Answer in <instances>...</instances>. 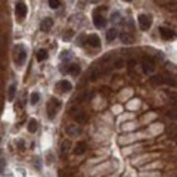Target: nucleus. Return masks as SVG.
Returning a JSON list of instances; mask_svg holds the SVG:
<instances>
[{
  "label": "nucleus",
  "mask_w": 177,
  "mask_h": 177,
  "mask_svg": "<svg viewBox=\"0 0 177 177\" xmlns=\"http://www.w3.org/2000/svg\"><path fill=\"white\" fill-rule=\"evenodd\" d=\"M14 59L18 67L24 65V62L27 59V50H25V47L22 44H16L14 47Z\"/></svg>",
  "instance_id": "obj_1"
},
{
  "label": "nucleus",
  "mask_w": 177,
  "mask_h": 177,
  "mask_svg": "<svg viewBox=\"0 0 177 177\" xmlns=\"http://www.w3.org/2000/svg\"><path fill=\"white\" fill-rule=\"evenodd\" d=\"M61 108V102L53 97V99H50V102L47 103V117L50 120H53L55 117H56V112H58V109Z\"/></svg>",
  "instance_id": "obj_2"
},
{
  "label": "nucleus",
  "mask_w": 177,
  "mask_h": 177,
  "mask_svg": "<svg viewBox=\"0 0 177 177\" xmlns=\"http://www.w3.org/2000/svg\"><path fill=\"white\" fill-rule=\"evenodd\" d=\"M142 68L145 74H152L155 71V61L150 56H145L142 59Z\"/></svg>",
  "instance_id": "obj_3"
},
{
  "label": "nucleus",
  "mask_w": 177,
  "mask_h": 177,
  "mask_svg": "<svg viewBox=\"0 0 177 177\" xmlns=\"http://www.w3.org/2000/svg\"><path fill=\"white\" fill-rule=\"evenodd\" d=\"M139 25L142 28L143 31H146V30H149L150 25H152V16L150 15H146V14H142L139 15Z\"/></svg>",
  "instance_id": "obj_4"
},
{
  "label": "nucleus",
  "mask_w": 177,
  "mask_h": 177,
  "mask_svg": "<svg viewBox=\"0 0 177 177\" xmlns=\"http://www.w3.org/2000/svg\"><path fill=\"white\" fill-rule=\"evenodd\" d=\"M15 14H16L18 19L22 21L27 16V5L24 2H16V5H15Z\"/></svg>",
  "instance_id": "obj_5"
},
{
  "label": "nucleus",
  "mask_w": 177,
  "mask_h": 177,
  "mask_svg": "<svg viewBox=\"0 0 177 177\" xmlns=\"http://www.w3.org/2000/svg\"><path fill=\"white\" fill-rule=\"evenodd\" d=\"M159 34H161V37H163L164 40H170V39H173V37H176V33H174L173 30L165 28V27L159 28Z\"/></svg>",
  "instance_id": "obj_6"
},
{
  "label": "nucleus",
  "mask_w": 177,
  "mask_h": 177,
  "mask_svg": "<svg viewBox=\"0 0 177 177\" xmlns=\"http://www.w3.org/2000/svg\"><path fill=\"white\" fill-rule=\"evenodd\" d=\"M86 41L88 43V46H92V47H101V39L96 34H90L88 37H86Z\"/></svg>",
  "instance_id": "obj_7"
},
{
  "label": "nucleus",
  "mask_w": 177,
  "mask_h": 177,
  "mask_svg": "<svg viewBox=\"0 0 177 177\" xmlns=\"http://www.w3.org/2000/svg\"><path fill=\"white\" fill-rule=\"evenodd\" d=\"M52 27H53V19H52V18H44V19H41V22H40V30L41 31L47 33Z\"/></svg>",
  "instance_id": "obj_8"
},
{
  "label": "nucleus",
  "mask_w": 177,
  "mask_h": 177,
  "mask_svg": "<svg viewBox=\"0 0 177 177\" xmlns=\"http://www.w3.org/2000/svg\"><path fill=\"white\" fill-rule=\"evenodd\" d=\"M93 24H95L96 28H103L105 25H106V19L103 18L102 15L95 14V16H93Z\"/></svg>",
  "instance_id": "obj_9"
},
{
  "label": "nucleus",
  "mask_w": 177,
  "mask_h": 177,
  "mask_svg": "<svg viewBox=\"0 0 177 177\" xmlns=\"http://www.w3.org/2000/svg\"><path fill=\"white\" fill-rule=\"evenodd\" d=\"M65 131H67L68 136H77V134L81 133V129H80L77 124H71V126H68V127L65 129Z\"/></svg>",
  "instance_id": "obj_10"
},
{
  "label": "nucleus",
  "mask_w": 177,
  "mask_h": 177,
  "mask_svg": "<svg viewBox=\"0 0 177 177\" xmlns=\"http://www.w3.org/2000/svg\"><path fill=\"white\" fill-rule=\"evenodd\" d=\"M58 87L61 88V92L68 93V92H71V88H72V84H71L69 81H67V80H62V81L58 83Z\"/></svg>",
  "instance_id": "obj_11"
},
{
  "label": "nucleus",
  "mask_w": 177,
  "mask_h": 177,
  "mask_svg": "<svg viewBox=\"0 0 177 177\" xmlns=\"http://www.w3.org/2000/svg\"><path fill=\"white\" fill-rule=\"evenodd\" d=\"M86 149H87V143L86 142H78L77 143V146L74 148V154L75 155H81V154L86 152Z\"/></svg>",
  "instance_id": "obj_12"
},
{
  "label": "nucleus",
  "mask_w": 177,
  "mask_h": 177,
  "mask_svg": "<svg viewBox=\"0 0 177 177\" xmlns=\"http://www.w3.org/2000/svg\"><path fill=\"white\" fill-rule=\"evenodd\" d=\"M69 149H71V140H64V142L61 143V154L62 155H67L69 152Z\"/></svg>",
  "instance_id": "obj_13"
},
{
  "label": "nucleus",
  "mask_w": 177,
  "mask_h": 177,
  "mask_svg": "<svg viewBox=\"0 0 177 177\" xmlns=\"http://www.w3.org/2000/svg\"><path fill=\"white\" fill-rule=\"evenodd\" d=\"M15 93H16V87H15V84H10L9 88H7V101H9V102H12V101H14Z\"/></svg>",
  "instance_id": "obj_14"
},
{
  "label": "nucleus",
  "mask_w": 177,
  "mask_h": 177,
  "mask_svg": "<svg viewBox=\"0 0 177 177\" xmlns=\"http://www.w3.org/2000/svg\"><path fill=\"white\" fill-rule=\"evenodd\" d=\"M120 39H121V41H123V43H127V44H129V43H131V41H133V35L130 34V33H127V31H123V33H121V35H120Z\"/></svg>",
  "instance_id": "obj_15"
},
{
  "label": "nucleus",
  "mask_w": 177,
  "mask_h": 177,
  "mask_svg": "<svg viewBox=\"0 0 177 177\" xmlns=\"http://www.w3.org/2000/svg\"><path fill=\"white\" fill-rule=\"evenodd\" d=\"M117 35H118V33H117L115 28H109L108 33H106V40H108V41H114Z\"/></svg>",
  "instance_id": "obj_16"
},
{
  "label": "nucleus",
  "mask_w": 177,
  "mask_h": 177,
  "mask_svg": "<svg viewBox=\"0 0 177 177\" xmlns=\"http://www.w3.org/2000/svg\"><path fill=\"white\" fill-rule=\"evenodd\" d=\"M80 71H81V68H80V65H77V64H72V65L68 67V72L72 75H78Z\"/></svg>",
  "instance_id": "obj_17"
},
{
  "label": "nucleus",
  "mask_w": 177,
  "mask_h": 177,
  "mask_svg": "<svg viewBox=\"0 0 177 177\" xmlns=\"http://www.w3.org/2000/svg\"><path fill=\"white\" fill-rule=\"evenodd\" d=\"M149 80H150V83H152V84H155V86H159V84H164L163 75H154V77H150Z\"/></svg>",
  "instance_id": "obj_18"
},
{
  "label": "nucleus",
  "mask_w": 177,
  "mask_h": 177,
  "mask_svg": "<svg viewBox=\"0 0 177 177\" xmlns=\"http://www.w3.org/2000/svg\"><path fill=\"white\" fill-rule=\"evenodd\" d=\"M47 59V52L44 50V49H40L39 52H37V61L41 62V61H46Z\"/></svg>",
  "instance_id": "obj_19"
},
{
  "label": "nucleus",
  "mask_w": 177,
  "mask_h": 177,
  "mask_svg": "<svg viewBox=\"0 0 177 177\" xmlns=\"http://www.w3.org/2000/svg\"><path fill=\"white\" fill-rule=\"evenodd\" d=\"M99 75H101V69L93 68L92 71H90V74H88V77H90V81H96Z\"/></svg>",
  "instance_id": "obj_20"
},
{
  "label": "nucleus",
  "mask_w": 177,
  "mask_h": 177,
  "mask_svg": "<svg viewBox=\"0 0 177 177\" xmlns=\"http://www.w3.org/2000/svg\"><path fill=\"white\" fill-rule=\"evenodd\" d=\"M163 80L165 84H168V86H177V81L171 77V75H164L163 77Z\"/></svg>",
  "instance_id": "obj_21"
},
{
  "label": "nucleus",
  "mask_w": 177,
  "mask_h": 177,
  "mask_svg": "<svg viewBox=\"0 0 177 177\" xmlns=\"http://www.w3.org/2000/svg\"><path fill=\"white\" fill-rule=\"evenodd\" d=\"M28 131H30V133L37 131V121H35L34 118H31V120H30V123H28Z\"/></svg>",
  "instance_id": "obj_22"
},
{
  "label": "nucleus",
  "mask_w": 177,
  "mask_h": 177,
  "mask_svg": "<svg viewBox=\"0 0 177 177\" xmlns=\"http://www.w3.org/2000/svg\"><path fill=\"white\" fill-rule=\"evenodd\" d=\"M75 120H77V123H86V121H87V115H86V112H77Z\"/></svg>",
  "instance_id": "obj_23"
},
{
  "label": "nucleus",
  "mask_w": 177,
  "mask_h": 177,
  "mask_svg": "<svg viewBox=\"0 0 177 177\" xmlns=\"http://www.w3.org/2000/svg\"><path fill=\"white\" fill-rule=\"evenodd\" d=\"M39 101H40V95H39L37 92L31 93V97H30V102H31V105H35Z\"/></svg>",
  "instance_id": "obj_24"
},
{
  "label": "nucleus",
  "mask_w": 177,
  "mask_h": 177,
  "mask_svg": "<svg viewBox=\"0 0 177 177\" xmlns=\"http://www.w3.org/2000/svg\"><path fill=\"white\" fill-rule=\"evenodd\" d=\"M49 6L52 7V9H58V7L61 6V2L59 0H49Z\"/></svg>",
  "instance_id": "obj_25"
},
{
  "label": "nucleus",
  "mask_w": 177,
  "mask_h": 177,
  "mask_svg": "<svg viewBox=\"0 0 177 177\" xmlns=\"http://www.w3.org/2000/svg\"><path fill=\"white\" fill-rule=\"evenodd\" d=\"M61 58L62 59H68V58H71V52H62V55H61Z\"/></svg>",
  "instance_id": "obj_26"
},
{
  "label": "nucleus",
  "mask_w": 177,
  "mask_h": 177,
  "mask_svg": "<svg viewBox=\"0 0 177 177\" xmlns=\"http://www.w3.org/2000/svg\"><path fill=\"white\" fill-rule=\"evenodd\" d=\"M123 65H124V62L121 61V59H118V61L115 62V68H123Z\"/></svg>",
  "instance_id": "obj_27"
},
{
  "label": "nucleus",
  "mask_w": 177,
  "mask_h": 177,
  "mask_svg": "<svg viewBox=\"0 0 177 177\" xmlns=\"http://www.w3.org/2000/svg\"><path fill=\"white\" fill-rule=\"evenodd\" d=\"M5 165H6V161H5V159H0V174H2V171L5 168Z\"/></svg>",
  "instance_id": "obj_28"
},
{
  "label": "nucleus",
  "mask_w": 177,
  "mask_h": 177,
  "mask_svg": "<svg viewBox=\"0 0 177 177\" xmlns=\"http://www.w3.org/2000/svg\"><path fill=\"white\" fill-rule=\"evenodd\" d=\"M83 40H84V35H80V37H78V41H77V44H78V46H83Z\"/></svg>",
  "instance_id": "obj_29"
},
{
  "label": "nucleus",
  "mask_w": 177,
  "mask_h": 177,
  "mask_svg": "<svg viewBox=\"0 0 177 177\" xmlns=\"http://www.w3.org/2000/svg\"><path fill=\"white\" fill-rule=\"evenodd\" d=\"M112 19H114V22H118V21H120V14H118V12H115V14H114V18H112Z\"/></svg>",
  "instance_id": "obj_30"
},
{
  "label": "nucleus",
  "mask_w": 177,
  "mask_h": 177,
  "mask_svg": "<svg viewBox=\"0 0 177 177\" xmlns=\"http://www.w3.org/2000/svg\"><path fill=\"white\" fill-rule=\"evenodd\" d=\"M71 35H72V33H71V31H68L67 34H64V39H65V40H68V39L71 37Z\"/></svg>",
  "instance_id": "obj_31"
},
{
  "label": "nucleus",
  "mask_w": 177,
  "mask_h": 177,
  "mask_svg": "<svg viewBox=\"0 0 177 177\" xmlns=\"http://www.w3.org/2000/svg\"><path fill=\"white\" fill-rule=\"evenodd\" d=\"M18 146H19L21 150H24V142H22V140H19V142H18Z\"/></svg>",
  "instance_id": "obj_32"
},
{
  "label": "nucleus",
  "mask_w": 177,
  "mask_h": 177,
  "mask_svg": "<svg viewBox=\"0 0 177 177\" xmlns=\"http://www.w3.org/2000/svg\"><path fill=\"white\" fill-rule=\"evenodd\" d=\"M2 47H3V43H2V40H0V55H2Z\"/></svg>",
  "instance_id": "obj_33"
},
{
  "label": "nucleus",
  "mask_w": 177,
  "mask_h": 177,
  "mask_svg": "<svg viewBox=\"0 0 177 177\" xmlns=\"http://www.w3.org/2000/svg\"><path fill=\"white\" fill-rule=\"evenodd\" d=\"M124 2H133V0H124Z\"/></svg>",
  "instance_id": "obj_34"
}]
</instances>
